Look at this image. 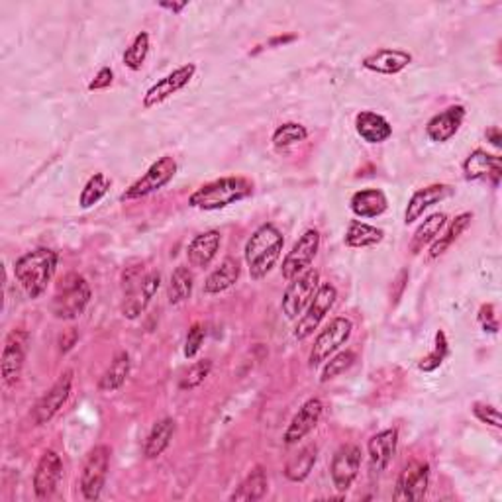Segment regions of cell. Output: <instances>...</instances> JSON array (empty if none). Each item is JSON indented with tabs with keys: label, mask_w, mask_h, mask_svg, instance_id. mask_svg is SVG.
Instances as JSON below:
<instances>
[{
	"label": "cell",
	"mask_w": 502,
	"mask_h": 502,
	"mask_svg": "<svg viewBox=\"0 0 502 502\" xmlns=\"http://www.w3.org/2000/svg\"><path fill=\"white\" fill-rule=\"evenodd\" d=\"M193 287H195V277L190 273V269L185 265H179L169 280V303L171 305L185 303V300L193 295Z\"/></svg>",
	"instance_id": "obj_35"
},
{
	"label": "cell",
	"mask_w": 502,
	"mask_h": 502,
	"mask_svg": "<svg viewBox=\"0 0 502 502\" xmlns=\"http://www.w3.org/2000/svg\"><path fill=\"white\" fill-rule=\"evenodd\" d=\"M149 54V34L147 32H139L134 39L130 47L124 52V65L128 69H132V71H139L142 65L146 63Z\"/></svg>",
	"instance_id": "obj_38"
},
{
	"label": "cell",
	"mask_w": 502,
	"mask_h": 502,
	"mask_svg": "<svg viewBox=\"0 0 502 502\" xmlns=\"http://www.w3.org/2000/svg\"><path fill=\"white\" fill-rule=\"evenodd\" d=\"M269 481H267V473L265 469L261 465H255L254 469L249 471V475L239 483V487L230 495V500L232 502H255L261 500L267 493Z\"/></svg>",
	"instance_id": "obj_28"
},
{
	"label": "cell",
	"mask_w": 502,
	"mask_h": 502,
	"mask_svg": "<svg viewBox=\"0 0 502 502\" xmlns=\"http://www.w3.org/2000/svg\"><path fill=\"white\" fill-rule=\"evenodd\" d=\"M114 81V71L110 67H103L100 71L95 75L93 81L88 83V90H105Z\"/></svg>",
	"instance_id": "obj_45"
},
{
	"label": "cell",
	"mask_w": 502,
	"mask_h": 502,
	"mask_svg": "<svg viewBox=\"0 0 502 502\" xmlns=\"http://www.w3.org/2000/svg\"><path fill=\"white\" fill-rule=\"evenodd\" d=\"M28 346H29V334L26 330H13V332L6 336L3 359H0V371H3L4 385L13 387L18 383L28 356Z\"/></svg>",
	"instance_id": "obj_11"
},
{
	"label": "cell",
	"mask_w": 502,
	"mask_h": 502,
	"mask_svg": "<svg viewBox=\"0 0 502 502\" xmlns=\"http://www.w3.org/2000/svg\"><path fill=\"white\" fill-rule=\"evenodd\" d=\"M316 459H318V448L314 444L305 446L297 456L289 459V464L285 467V477L289 481H293V483H300V481H305L310 475V471L314 469Z\"/></svg>",
	"instance_id": "obj_34"
},
{
	"label": "cell",
	"mask_w": 502,
	"mask_h": 502,
	"mask_svg": "<svg viewBox=\"0 0 502 502\" xmlns=\"http://www.w3.org/2000/svg\"><path fill=\"white\" fill-rule=\"evenodd\" d=\"M487 139L490 144H493L495 147H500V142H502V136H500V128L498 126H493V128H489L487 130Z\"/></svg>",
	"instance_id": "obj_46"
},
{
	"label": "cell",
	"mask_w": 502,
	"mask_h": 502,
	"mask_svg": "<svg viewBox=\"0 0 502 502\" xmlns=\"http://www.w3.org/2000/svg\"><path fill=\"white\" fill-rule=\"evenodd\" d=\"M159 285H162V275L157 271L146 275L130 273L124 277V303L122 314L128 320H136L139 314L146 313V308L157 295Z\"/></svg>",
	"instance_id": "obj_5"
},
{
	"label": "cell",
	"mask_w": 502,
	"mask_h": 502,
	"mask_svg": "<svg viewBox=\"0 0 502 502\" xmlns=\"http://www.w3.org/2000/svg\"><path fill=\"white\" fill-rule=\"evenodd\" d=\"M177 173V162L171 155H163L162 159L149 167L144 177H139L134 185H130L122 195H120V200H138L144 198L152 193H157L162 190L171 179L175 177Z\"/></svg>",
	"instance_id": "obj_8"
},
{
	"label": "cell",
	"mask_w": 502,
	"mask_h": 502,
	"mask_svg": "<svg viewBox=\"0 0 502 502\" xmlns=\"http://www.w3.org/2000/svg\"><path fill=\"white\" fill-rule=\"evenodd\" d=\"M413 63V55L403 49H377L375 54L367 55L361 65L367 71H373L379 75H398L400 71Z\"/></svg>",
	"instance_id": "obj_21"
},
{
	"label": "cell",
	"mask_w": 502,
	"mask_h": 502,
	"mask_svg": "<svg viewBox=\"0 0 502 502\" xmlns=\"http://www.w3.org/2000/svg\"><path fill=\"white\" fill-rule=\"evenodd\" d=\"M354 361H356V354L354 351H339V354H334V357L328 361V364L324 365L322 369V377H320V383H328V381H332L336 379L338 375L341 373H346V371L354 365Z\"/></svg>",
	"instance_id": "obj_40"
},
{
	"label": "cell",
	"mask_w": 502,
	"mask_h": 502,
	"mask_svg": "<svg viewBox=\"0 0 502 502\" xmlns=\"http://www.w3.org/2000/svg\"><path fill=\"white\" fill-rule=\"evenodd\" d=\"M479 322L483 326L485 332L497 334L498 332V320L495 316V306L493 305H483L479 310Z\"/></svg>",
	"instance_id": "obj_44"
},
{
	"label": "cell",
	"mask_w": 502,
	"mask_h": 502,
	"mask_svg": "<svg viewBox=\"0 0 502 502\" xmlns=\"http://www.w3.org/2000/svg\"><path fill=\"white\" fill-rule=\"evenodd\" d=\"M324 413V405L320 398H308L306 403L298 408V413L290 420L289 428L285 430V444L287 446H295L298 444L300 439H305L310 431H313L320 418H322Z\"/></svg>",
	"instance_id": "obj_18"
},
{
	"label": "cell",
	"mask_w": 502,
	"mask_h": 502,
	"mask_svg": "<svg viewBox=\"0 0 502 502\" xmlns=\"http://www.w3.org/2000/svg\"><path fill=\"white\" fill-rule=\"evenodd\" d=\"M359 469H361V449L354 444L341 446L332 457V465H330V477H332L336 490H339V493L349 490L359 475Z\"/></svg>",
	"instance_id": "obj_16"
},
{
	"label": "cell",
	"mask_w": 502,
	"mask_h": 502,
	"mask_svg": "<svg viewBox=\"0 0 502 502\" xmlns=\"http://www.w3.org/2000/svg\"><path fill=\"white\" fill-rule=\"evenodd\" d=\"M465 120V108L464 106H449L446 110H441L439 114H436L434 118H430V122L426 124V134L436 144H446L454 138L461 124Z\"/></svg>",
	"instance_id": "obj_19"
},
{
	"label": "cell",
	"mask_w": 502,
	"mask_h": 502,
	"mask_svg": "<svg viewBox=\"0 0 502 502\" xmlns=\"http://www.w3.org/2000/svg\"><path fill=\"white\" fill-rule=\"evenodd\" d=\"M254 193V185L244 177H224L206 183L195 190L188 198V205L198 210H222Z\"/></svg>",
	"instance_id": "obj_3"
},
{
	"label": "cell",
	"mask_w": 502,
	"mask_h": 502,
	"mask_svg": "<svg viewBox=\"0 0 502 502\" xmlns=\"http://www.w3.org/2000/svg\"><path fill=\"white\" fill-rule=\"evenodd\" d=\"M351 332H354V322H351L349 318H346V316L334 318L332 322H330L322 332L316 336L314 346H313V349H310L308 365L313 369L322 365L324 361L332 357L341 346L347 344Z\"/></svg>",
	"instance_id": "obj_6"
},
{
	"label": "cell",
	"mask_w": 502,
	"mask_h": 502,
	"mask_svg": "<svg viewBox=\"0 0 502 502\" xmlns=\"http://www.w3.org/2000/svg\"><path fill=\"white\" fill-rule=\"evenodd\" d=\"M63 477V461L54 449L44 451L34 471V493L39 500H46L55 493Z\"/></svg>",
	"instance_id": "obj_17"
},
{
	"label": "cell",
	"mask_w": 502,
	"mask_h": 502,
	"mask_svg": "<svg viewBox=\"0 0 502 502\" xmlns=\"http://www.w3.org/2000/svg\"><path fill=\"white\" fill-rule=\"evenodd\" d=\"M285 238L275 224L259 226L246 244V264L249 267V277L261 280L275 267L280 254H283Z\"/></svg>",
	"instance_id": "obj_2"
},
{
	"label": "cell",
	"mask_w": 502,
	"mask_h": 502,
	"mask_svg": "<svg viewBox=\"0 0 502 502\" xmlns=\"http://www.w3.org/2000/svg\"><path fill=\"white\" fill-rule=\"evenodd\" d=\"M338 298V289L332 283H322L318 287L314 298L310 300L306 306V313L298 318L295 326V338L297 339H306L308 336L314 334V330L320 326V322L326 318V314L332 310Z\"/></svg>",
	"instance_id": "obj_10"
},
{
	"label": "cell",
	"mask_w": 502,
	"mask_h": 502,
	"mask_svg": "<svg viewBox=\"0 0 502 502\" xmlns=\"http://www.w3.org/2000/svg\"><path fill=\"white\" fill-rule=\"evenodd\" d=\"M130 365H132V361H130V356L126 351L116 354L113 364H110V367L98 381V390H103V393H114V390L122 387L130 375Z\"/></svg>",
	"instance_id": "obj_33"
},
{
	"label": "cell",
	"mask_w": 502,
	"mask_h": 502,
	"mask_svg": "<svg viewBox=\"0 0 502 502\" xmlns=\"http://www.w3.org/2000/svg\"><path fill=\"white\" fill-rule=\"evenodd\" d=\"M383 238H385L383 230L361 222V220H351L346 230V246L356 249L375 247L377 244L383 242Z\"/></svg>",
	"instance_id": "obj_30"
},
{
	"label": "cell",
	"mask_w": 502,
	"mask_h": 502,
	"mask_svg": "<svg viewBox=\"0 0 502 502\" xmlns=\"http://www.w3.org/2000/svg\"><path fill=\"white\" fill-rule=\"evenodd\" d=\"M110 467V448L96 446L88 451L81 471V493L85 500H98L103 495Z\"/></svg>",
	"instance_id": "obj_9"
},
{
	"label": "cell",
	"mask_w": 502,
	"mask_h": 502,
	"mask_svg": "<svg viewBox=\"0 0 502 502\" xmlns=\"http://www.w3.org/2000/svg\"><path fill=\"white\" fill-rule=\"evenodd\" d=\"M71 389H73V371L69 369L65 373H62L54 387L47 390V393L38 400L34 410H32V422L36 426H44L52 420L59 410L65 406V403L71 397Z\"/></svg>",
	"instance_id": "obj_14"
},
{
	"label": "cell",
	"mask_w": 502,
	"mask_h": 502,
	"mask_svg": "<svg viewBox=\"0 0 502 502\" xmlns=\"http://www.w3.org/2000/svg\"><path fill=\"white\" fill-rule=\"evenodd\" d=\"M220 246H222V236L218 230H206V232L195 236L187 247L188 264L198 269L208 267L218 255Z\"/></svg>",
	"instance_id": "obj_23"
},
{
	"label": "cell",
	"mask_w": 502,
	"mask_h": 502,
	"mask_svg": "<svg viewBox=\"0 0 502 502\" xmlns=\"http://www.w3.org/2000/svg\"><path fill=\"white\" fill-rule=\"evenodd\" d=\"M318 249H320V232L314 228H310L298 238V242L293 246V249H290L287 257L283 259V267H280L283 279L293 280L300 273H305L306 269H310V265H313V261L318 254Z\"/></svg>",
	"instance_id": "obj_12"
},
{
	"label": "cell",
	"mask_w": 502,
	"mask_h": 502,
	"mask_svg": "<svg viewBox=\"0 0 502 502\" xmlns=\"http://www.w3.org/2000/svg\"><path fill=\"white\" fill-rule=\"evenodd\" d=\"M320 287V271L316 269H306L305 273H300L293 280H289V287L283 295V314L289 320H297L300 314L305 313L306 306L310 305V300L314 298L316 290Z\"/></svg>",
	"instance_id": "obj_7"
},
{
	"label": "cell",
	"mask_w": 502,
	"mask_h": 502,
	"mask_svg": "<svg viewBox=\"0 0 502 502\" xmlns=\"http://www.w3.org/2000/svg\"><path fill=\"white\" fill-rule=\"evenodd\" d=\"M175 430H177V426H175L173 418L157 420L146 439L144 456L147 459H155L159 456H163V451L171 446V439H173V436H175Z\"/></svg>",
	"instance_id": "obj_29"
},
{
	"label": "cell",
	"mask_w": 502,
	"mask_h": 502,
	"mask_svg": "<svg viewBox=\"0 0 502 502\" xmlns=\"http://www.w3.org/2000/svg\"><path fill=\"white\" fill-rule=\"evenodd\" d=\"M397 444H398V431L395 428H389L379 431V434L371 436L367 441V454H369V464L375 473H381L389 467L397 454Z\"/></svg>",
	"instance_id": "obj_20"
},
{
	"label": "cell",
	"mask_w": 502,
	"mask_h": 502,
	"mask_svg": "<svg viewBox=\"0 0 502 502\" xmlns=\"http://www.w3.org/2000/svg\"><path fill=\"white\" fill-rule=\"evenodd\" d=\"M239 275H242V267H239V261L234 257L224 259L220 267H216L213 273H210L205 280V293L206 295H220L224 290L232 289Z\"/></svg>",
	"instance_id": "obj_27"
},
{
	"label": "cell",
	"mask_w": 502,
	"mask_h": 502,
	"mask_svg": "<svg viewBox=\"0 0 502 502\" xmlns=\"http://www.w3.org/2000/svg\"><path fill=\"white\" fill-rule=\"evenodd\" d=\"M59 255L49 247H38L16 259L14 277L29 298H39L57 271Z\"/></svg>",
	"instance_id": "obj_1"
},
{
	"label": "cell",
	"mask_w": 502,
	"mask_h": 502,
	"mask_svg": "<svg viewBox=\"0 0 502 502\" xmlns=\"http://www.w3.org/2000/svg\"><path fill=\"white\" fill-rule=\"evenodd\" d=\"M471 220H473V214H471V213H464V214H459V216H456L454 220H451L449 224H446V232H444V234H439V236L436 238V242L431 244V247H430L428 257H430V259H438L439 255H444L446 251H448L451 246H454L456 239L469 228Z\"/></svg>",
	"instance_id": "obj_32"
},
{
	"label": "cell",
	"mask_w": 502,
	"mask_h": 502,
	"mask_svg": "<svg viewBox=\"0 0 502 502\" xmlns=\"http://www.w3.org/2000/svg\"><path fill=\"white\" fill-rule=\"evenodd\" d=\"M473 414L477 416V420L483 422V424H489L493 428H502L500 422V414L495 406L485 405V403H475L473 405Z\"/></svg>",
	"instance_id": "obj_43"
},
{
	"label": "cell",
	"mask_w": 502,
	"mask_h": 502,
	"mask_svg": "<svg viewBox=\"0 0 502 502\" xmlns=\"http://www.w3.org/2000/svg\"><path fill=\"white\" fill-rule=\"evenodd\" d=\"M430 485V465L424 461H413L408 464L397 479L393 498L403 500H422L428 493Z\"/></svg>",
	"instance_id": "obj_15"
},
{
	"label": "cell",
	"mask_w": 502,
	"mask_h": 502,
	"mask_svg": "<svg viewBox=\"0 0 502 502\" xmlns=\"http://www.w3.org/2000/svg\"><path fill=\"white\" fill-rule=\"evenodd\" d=\"M210 371H213V361H210V359L197 361V364L188 367V371L183 375V379H180V389L193 390V389L200 387L206 381V377L210 375Z\"/></svg>",
	"instance_id": "obj_41"
},
{
	"label": "cell",
	"mask_w": 502,
	"mask_h": 502,
	"mask_svg": "<svg viewBox=\"0 0 502 502\" xmlns=\"http://www.w3.org/2000/svg\"><path fill=\"white\" fill-rule=\"evenodd\" d=\"M502 173V162L498 155H490L485 149H475L467 155L464 162V175L467 180H481V179H493V183L498 185Z\"/></svg>",
	"instance_id": "obj_24"
},
{
	"label": "cell",
	"mask_w": 502,
	"mask_h": 502,
	"mask_svg": "<svg viewBox=\"0 0 502 502\" xmlns=\"http://www.w3.org/2000/svg\"><path fill=\"white\" fill-rule=\"evenodd\" d=\"M90 303V287L79 273H69L54 297V314L59 320H77Z\"/></svg>",
	"instance_id": "obj_4"
},
{
	"label": "cell",
	"mask_w": 502,
	"mask_h": 502,
	"mask_svg": "<svg viewBox=\"0 0 502 502\" xmlns=\"http://www.w3.org/2000/svg\"><path fill=\"white\" fill-rule=\"evenodd\" d=\"M356 130L359 138L367 144H383L393 136V126L389 120L373 113V110H361L356 116Z\"/></svg>",
	"instance_id": "obj_25"
},
{
	"label": "cell",
	"mask_w": 502,
	"mask_h": 502,
	"mask_svg": "<svg viewBox=\"0 0 502 502\" xmlns=\"http://www.w3.org/2000/svg\"><path fill=\"white\" fill-rule=\"evenodd\" d=\"M446 224H448V216L444 213H436L424 218V222L416 228L413 239H410V251L416 255L426 246L434 244L436 238L441 234V230L446 228Z\"/></svg>",
	"instance_id": "obj_31"
},
{
	"label": "cell",
	"mask_w": 502,
	"mask_h": 502,
	"mask_svg": "<svg viewBox=\"0 0 502 502\" xmlns=\"http://www.w3.org/2000/svg\"><path fill=\"white\" fill-rule=\"evenodd\" d=\"M195 73H197V65L187 63V65L177 67L175 71H171L163 79H159L155 85H152L146 90L144 100H142L144 108L149 110V108H155L159 105H163L167 98H171L173 95H177L179 90H183L185 87H188V83L195 79Z\"/></svg>",
	"instance_id": "obj_13"
},
{
	"label": "cell",
	"mask_w": 502,
	"mask_h": 502,
	"mask_svg": "<svg viewBox=\"0 0 502 502\" xmlns=\"http://www.w3.org/2000/svg\"><path fill=\"white\" fill-rule=\"evenodd\" d=\"M205 338H206V330L203 324H193L188 330V334H187V339H185V357L187 359H193L200 347H203L205 344Z\"/></svg>",
	"instance_id": "obj_42"
},
{
	"label": "cell",
	"mask_w": 502,
	"mask_h": 502,
	"mask_svg": "<svg viewBox=\"0 0 502 502\" xmlns=\"http://www.w3.org/2000/svg\"><path fill=\"white\" fill-rule=\"evenodd\" d=\"M349 208L357 218H377L389 208V200L381 188H361L351 197Z\"/></svg>",
	"instance_id": "obj_26"
},
{
	"label": "cell",
	"mask_w": 502,
	"mask_h": 502,
	"mask_svg": "<svg viewBox=\"0 0 502 502\" xmlns=\"http://www.w3.org/2000/svg\"><path fill=\"white\" fill-rule=\"evenodd\" d=\"M451 195H454V188H451L449 185H441V183L418 188L416 193L410 197V200H408V206H406V213H405V222L406 224L416 222V220H420V216L424 214L430 206L441 203V200H446Z\"/></svg>",
	"instance_id": "obj_22"
},
{
	"label": "cell",
	"mask_w": 502,
	"mask_h": 502,
	"mask_svg": "<svg viewBox=\"0 0 502 502\" xmlns=\"http://www.w3.org/2000/svg\"><path fill=\"white\" fill-rule=\"evenodd\" d=\"M110 185H113V180H110L105 173H95L87 180L81 195H79V205H81V208H85V210L98 205L100 198L108 193Z\"/></svg>",
	"instance_id": "obj_36"
},
{
	"label": "cell",
	"mask_w": 502,
	"mask_h": 502,
	"mask_svg": "<svg viewBox=\"0 0 502 502\" xmlns=\"http://www.w3.org/2000/svg\"><path fill=\"white\" fill-rule=\"evenodd\" d=\"M306 138H308L306 126L298 124V122H285L275 130L273 138H271V139H273V146L277 149H287L290 146L305 142Z\"/></svg>",
	"instance_id": "obj_37"
},
{
	"label": "cell",
	"mask_w": 502,
	"mask_h": 502,
	"mask_svg": "<svg viewBox=\"0 0 502 502\" xmlns=\"http://www.w3.org/2000/svg\"><path fill=\"white\" fill-rule=\"evenodd\" d=\"M159 6L165 8V10H171V13H183V10L188 6V3H159Z\"/></svg>",
	"instance_id": "obj_47"
},
{
	"label": "cell",
	"mask_w": 502,
	"mask_h": 502,
	"mask_svg": "<svg viewBox=\"0 0 502 502\" xmlns=\"http://www.w3.org/2000/svg\"><path fill=\"white\" fill-rule=\"evenodd\" d=\"M448 354H449L448 336H446L444 330H438L434 349H431L424 359H420L418 369L424 371V373H431V371H436V369L441 367V364H444V361H446Z\"/></svg>",
	"instance_id": "obj_39"
}]
</instances>
